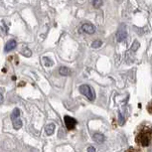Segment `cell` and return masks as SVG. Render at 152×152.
I'll list each match as a JSON object with an SVG mask.
<instances>
[{
	"instance_id": "cell-9",
	"label": "cell",
	"mask_w": 152,
	"mask_h": 152,
	"mask_svg": "<svg viewBox=\"0 0 152 152\" xmlns=\"http://www.w3.org/2000/svg\"><path fill=\"white\" fill-rule=\"evenodd\" d=\"M59 73H60L61 76L67 77V76H69V75L71 74V71L69 70L67 67H61V68H60V70H59Z\"/></svg>"
},
{
	"instance_id": "cell-10",
	"label": "cell",
	"mask_w": 152,
	"mask_h": 152,
	"mask_svg": "<svg viewBox=\"0 0 152 152\" xmlns=\"http://www.w3.org/2000/svg\"><path fill=\"white\" fill-rule=\"evenodd\" d=\"M19 115H20L19 108H14L13 111H12V113H11V119H12V121H13V120H15V119L18 118Z\"/></svg>"
},
{
	"instance_id": "cell-13",
	"label": "cell",
	"mask_w": 152,
	"mask_h": 152,
	"mask_svg": "<svg viewBox=\"0 0 152 152\" xmlns=\"http://www.w3.org/2000/svg\"><path fill=\"white\" fill-rule=\"evenodd\" d=\"M93 5H94V7H96V8L100 7L102 5V0H94Z\"/></svg>"
},
{
	"instance_id": "cell-14",
	"label": "cell",
	"mask_w": 152,
	"mask_h": 152,
	"mask_svg": "<svg viewBox=\"0 0 152 152\" xmlns=\"http://www.w3.org/2000/svg\"><path fill=\"white\" fill-rule=\"evenodd\" d=\"M43 61H44V64H45L46 66H48V67H50V66H52V65H53V62L51 61L50 59L46 58V57H44V58H43Z\"/></svg>"
},
{
	"instance_id": "cell-11",
	"label": "cell",
	"mask_w": 152,
	"mask_h": 152,
	"mask_svg": "<svg viewBox=\"0 0 152 152\" xmlns=\"http://www.w3.org/2000/svg\"><path fill=\"white\" fill-rule=\"evenodd\" d=\"M13 126H14V128H15V129H19V128L22 127V121L19 118L13 120Z\"/></svg>"
},
{
	"instance_id": "cell-17",
	"label": "cell",
	"mask_w": 152,
	"mask_h": 152,
	"mask_svg": "<svg viewBox=\"0 0 152 152\" xmlns=\"http://www.w3.org/2000/svg\"><path fill=\"white\" fill-rule=\"evenodd\" d=\"M88 152H96V150L94 146H90V147L88 148Z\"/></svg>"
},
{
	"instance_id": "cell-12",
	"label": "cell",
	"mask_w": 152,
	"mask_h": 152,
	"mask_svg": "<svg viewBox=\"0 0 152 152\" xmlns=\"http://www.w3.org/2000/svg\"><path fill=\"white\" fill-rule=\"evenodd\" d=\"M102 45V41H99V40H96L94 42H93V44H91V47H93L94 49H96V48H99Z\"/></svg>"
},
{
	"instance_id": "cell-1",
	"label": "cell",
	"mask_w": 152,
	"mask_h": 152,
	"mask_svg": "<svg viewBox=\"0 0 152 152\" xmlns=\"http://www.w3.org/2000/svg\"><path fill=\"white\" fill-rule=\"evenodd\" d=\"M152 139V129L150 128H145L141 132L138 133L136 137L137 143H139L141 146H148Z\"/></svg>"
},
{
	"instance_id": "cell-16",
	"label": "cell",
	"mask_w": 152,
	"mask_h": 152,
	"mask_svg": "<svg viewBox=\"0 0 152 152\" xmlns=\"http://www.w3.org/2000/svg\"><path fill=\"white\" fill-rule=\"evenodd\" d=\"M138 47H139V43L138 42H134L133 45H132V47H131V50H132V51H136L137 49H138Z\"/></svg>"
},
{
	"instance_id": "cell-3",
	"label": "cell",
	"mask_w": 152,
	"mask_h": 152,
	"mask_svg": "<svg viewBox=\"0 0 152 152\" xmlns=\"http://www.w3.org/2000/svg\"><path fill=\"white\" fill-rule=\"evenodd\" d=\"M64 120H65V124H66V126H67V128L69 130H72L73 128H75V125H76L77 121L73 118V117L66 115Z\"/></svg>"
},
{
	"instance_id": "cell-20",
	"label": "cell",
	"mask_w": 152,
	"mask_h": 152,
	"mask_svg": "<svg viewBox=\"0 0 152 152\" xmlns=\"http://www.w3.org/2000/svg\"><path fill=\"white\" fill-rule=\"evenodd\" d=\"M3 102V96L0 94V102Z\"/></svg>"
},
{
	"instance_id": "cell-15",
	"label": "cell",
	"mask_w": 152,
	"mask_h": 152,
	"mask_svg": "<svg viewBox=\"0 0 152 152\" xmlns=\"http://www.w3.org/2000/svg\"><path fill=\"white\" fill-rule=\"evenodd\" d=\"M22 54L25 57H31V55H32V53H31V51L29 50V49H25V50L22 52Z\"/></svg>"
},
{
	"instance_id": "cell-19",
	"label": "cell",
	"mask_w": 152,
	"mask_h": 152,
	"mask_svg": "<svg viewBox=\"0 0 152 152\" xmlns=\"http://www.w3.org/2000/svg\"><path fill=\"white\" fill-rule=\"evenodd\" d=\"M126 152H138V151L135 150V149H134V148H129V149H128V150L126 151Z\"/></svg>"
},
{
	"instance_id": "cell-4",
	"label": "cell",
	"mask_w": 152,
	"mask_h": 152,
	"mask_svg": "<svg viewBox=\"0 0 152 152\" xmlns=\"http://www.w3.org/2000/svg\"><path fill=\"white\" fill-rule=\"evenodd\" d=\"M82 30L87 34H94L96 32V27L91 23H85L82 26Z\"/></svg>"
},
{
	"instance_id": "cell-5",
	"label": "cell",
	"mask_w": 152,
	"mask_h": 152,
	"mask_svg": "<svg viewBox=\"0 0 152 152\" xmlns=\"http://www.w3.org/2000/svg\"><path fill=\"white\" fill-rule=\"evenodd\" d=\"M126 37H127V32H126L125 28H120V29L117 31L116 33V40L117 42H122L124 41V40L126 39Z\"/></svg>"
},
{
	"instance_id": "cell-18",
	"label": "cell",
	"mask_w": 152,
	"mask_h": 152,
	"mask_svg": "<svg viewBox=\"0 0 152 152\" xmlns=\"http://www.w3.org/2000/svg\"><path fill=\"white\" fill-rule=\"evenodd\" d=\"M147 108H148V111H149V113H152V102H150V104H148Z\"/></svg>"
},
{
	"instance_id": "cell-8",
	"label": "cell",
	"mask_w": 152,
	"mask_h": 152,
	"mask_svg": "<svg viewBox=\"0 0 152 152\" xmlns=\"http://www.w3.org/2000/svg\"><path fill=\"white\" fill-rule=\"evenodd\" d=\"M93 139L97 143H102L104 141L105 137L104 134H102V133H94L93 135Z\"/></svg>"
},
{
	"instance_id": "cell-7",
	"label": "cell",
	"mask_w": 152,
	"mask_h": 152,
	"mask_svg": "<svg viewBox=\"0 0 152 152\" xmlns=\"http://www.w3.org/2000/svg\"><path fill=\"white\" fill-rule=\"evenodd\" d=\"M55 127L56 126L54 123H49V124L46 125L45 131H46V133H47V135H52L54 133V131H55Z\"/></svg>"
},
{
	"instance_id": "cell-6",
	"label": "cell",
	"mask_w": 152,
	"mask_h": 152,
	"mask_svg": "<svg viewBox=\"0 0 152 152\" xmlns=\"http://www.w3.org/2000/svg\"><path fill=\"white\" fill-rule=\"evenodd\" d=\"M16 46H17V42L15 40H10V41L5 45V52H11V51H13L14 49L16 48Z\"/></svg>"
},
{
	"instance_id": "cell-2",
	"label": "cell",
	"mask_w": 152,
	"mask_h": 152,
	"mask_svg": "<svg viewBox=\"0 0 152 152\" xmlns=\"http://www.w3.org/2000/svg\"><path fill=\"white\" fill-rule=\"evenodd\" d=\"M79 91H80V93L87 96L90 100H94V99H96V94H94V91L93 90V88L90 87V86L82 85L81 87L79 88Z\"/></svg>"
}]
</instances>
